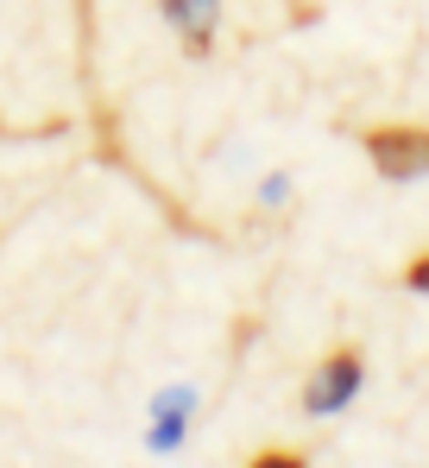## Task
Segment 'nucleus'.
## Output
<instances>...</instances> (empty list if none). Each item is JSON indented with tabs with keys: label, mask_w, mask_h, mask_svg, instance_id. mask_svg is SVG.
Listing matches in <instances>:
<instances>
[{
	"label": "nucleus",
	"mask_w": 429,
	"mask_h": 468,
	"mask_svg": "<svg viewBox=\"0 0 429 468\" xmlns=\"http://www.w3.org/2000/svg\"><path fill=\"white\" fill-rule=\"evenodd\" d=\"M366 158H372V171L392 177V184L429 177V127H372V133H366Z\"/></svg>",
	"instance_id": "nucleus-3"
},
{
	"label": "nucleus",
	"mask_w": 429,
	"mask_h": 468,
	"mask_svg": "<svg viewBox=\"0 0 429 468\" xmlns=\"http://www.w3.org/2000/svg\"><path fill=\"white\" fill-rule=\"evenodd\" d=\"M164 26L183 38L190 58H209L214 51V32H221V0H158Z\"/></svg>",
	"instance_id": "nucleus-4"
},
{
	"label": "nucleus",
	"mask_w": 429,
	"mask_h": 468,
	"mask_svg": "<svg viewBox=\"0 0 429 468\" xmlns=\"http://www.w3.org/2000/svg\"><path fill=\"white\" fill-rule=\"evenodd\" d=\"M196 405H203V392L190 387V380H171V387H158V392H152V418H145V450H152V456H177V450L190 443Z\"/></svg>",
	"instance_id": "nucleus-2"
},
{
	"label": "nucleus",
	"mask_w": 429,
	"mask_h": 468,
	"mask_svg": "<svg viewBox=\"0 0 429 468\" xmlns=\"http://www.w3.org/2000/svg\"><path fill=\"white\" fill-rule=\"evenodd\" d=\"M360 387H366V355L360 348H329L303 380V411L309 418H341L360 399Z\"/></svg>",
	"instance_id": "nucleus-1"
},
{
	"label": "nucleus",
	"mask_w": 429,
	"mask_h": 468,
	"mask_svg": "<svg viewBox=\"0 0 429 468\" xmlns=\"http://www.w3.org/2000/svg\"><path fill=\"white\" fill-rule=\"evenodd\" d=\"M246 468H309V463H303L297 450H259V456H253Z\"/></svg>",
	"instance_id": "nucleus-7"
},
{
	"label": "nucleus",
	"mask_w": 429,
	"mask_h": 468,
	"mask_svg": "<svg viewBox=\"0 0 429 468\" xmlns=\"http://www.w3.org/2000/svg\"><path fill=\"white\" fill-rule=\"evenodd\" d=\"M259 203H266V209H278V203H290V177H285V171H272V177L259 184Z\"/></svg>",
	"instance_id": "nucleus-6"
},
{
	"label": "nucleus",
	"mask_w": 429,
	"mask_h": 468,
	"mask_svg": "<svg viewBox=\"0 0 429 468\" xmlns=\"http://www.w3.org/2000/svg\"><path fill=\"white\" fill-rule=\"evenodd\" d=\"M404 292H417V298H429V247L404 266Z\"/></svg>",
	"instance_id": "nucleus-5"
}]
</instances>
